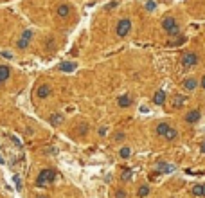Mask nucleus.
<instances>
[{"instance_id": "obj_1", "label": "nucleus", "mask_w": 205, "mask_h": 198, "mask_svg": "<svg viewBox=\"0 0 205 198\" xmlns=\"http://www.w3.org/2000/svg\"><path fill=\"white\" fill-rule=\"evenodd\" d=\"M56 180V171L54 169H41L40 177L36 178V186L38 187H45L47 184H51Z\"/></svg>"}, {"instance_id": "obj_2", "label": "nucleus", "mask_w": 205, "mask_h": 198, "mask_svg": "<svg viewBox=\"0 0 205 198\" xmlns=\"http://www.w3.org/2000/svg\"><path fill=\"white\" fill-rule=\"evenodd\" d=\"M115 31H117V36H119V38L128 36L130 31H132V20H130V18H123V20H119L117 27H115Z\"/></svg>"}, {"instance_id": "obj_3", "label": "nucleus", "mask_w": 205, "mask_h": 198, "mask_svg": "<svg viewBox=\"0 0 205 198\" xmlns=\"http://www.w3.org/2000/svg\"><path fill=\"white\" fill-rule=\"evenodd\" d=\"M182 65H184L185 69L198 65V54H195V52H185L184 56H182Z\"/></svg>"}, {"instance_id": "obj_4", "label": "nucleus", "mask_w": 205, "mask_h": 198, "mask_svg": "<svg viewBox=\"0 0 205 198\" xmlns=\"http://www.w3.org/2000/svg\"><path fill=\"white\" fill-rule=\"evenodd\" d=\"M32 38V31H23L22 32V36H20V40H18V49H25L27 45H29V40Z\"/></svg>"}, {"instance_id": "obj_5", "label": "nucleus", "mask_w": 205, "mask_h": 198, "mask_svg": "<svg viewBox=\"0 0 205 198\" xmlns=\"http://www.w3.org/2000/svg\"><path fill=\"white\" fill-rule=\"evenodd\" d=\"M200 117H202L200 110H191L189 114L185 115V121H187L189 124H195V123H198V121H200Z\"/></svg>"}, {"instance_id": "obj_6", "label": "nucleus", "mask_w": 205, "mask_h": 198, "mask_svg": "<svg viewBox=\"0 0 205 198\" xmlns=\"http://www.w3.org/2000/svg\"><path fill=\"white\" fill-rule=\"evenodd\" d=\"M52 92V88L49 86V85H41V86H38V90H36V95L40 97V99H45V97H49Z\"/></svg>"}, {"instance_id": "obj_7", "label": "nucleus", "mask_w": 205, "mask_h": 198, "mask_svg": "<svg viewBox=\"0 0 205 198\" xmlns=\"http://www.w3.org/2000/svg\"><path fill=\"white\" fill-rule=\"evenodd\" d=\"M174 25H176V20H174L173 16H165L164 20H162V27H164V31H171Z\"/></svg>"}, {"instance_id": "obj_8", "label": "nucleus", "mask_w": 205, "mask_h": 198, "mask_svg": "<svg viewBox=\"0 0 205 198\" xmlns=\"http://www.w3.org/2000/svg\"><path fill=\"white\" fill-rule=\"evenodd\" d=\"M196 86H198V81H196L195 78H189V79H185V81H184V88L187 90V92L196 90Z\"/></svg>"}, {"instance_id": "obj_9", "label": "nucleus", "mask_w": 205, "mask_h": 198, "mask_svg": "<svg viewBox=\"0 0 205 198\" xmlns=\"http://www.w3.org/2000/svg\"><path fill=\"white\" fill-rule=\"evenodd\" d=\"M153 103L155 104H164L165 103V92H164V90H157V92H155Z\"/></svg>"}, {"instance_id": "obj_10", "label": "nucleus", "mask_w": 205, "mask_h": 198, "mask_svg": "<svg viewBox=\"0 0 205 198\" xmlns=\"http://www.w3.org/2000/svg\"><path fill=\"white\" fill-rule=\"evenodd\" d=\"M157 171H160V173H171V171H174V166L165 164V162H158L157 164Z\"/></svg>"}, {"instance_id": "obj_11", "label": "nucleus", "mask_w": 205, "mask_h": 198, "mask_svg": "<svg viewBox=\"0 0 205 198\" xmlns=\"http://www.w3.org/2000/svg\"><path fill=\"white\" fill-rule=\"evenodd\" d=\"M69 13H70V6H69V4H61V6L58 7V16H60V18H67Z\"/></svg>"}, {"instance_id": "obj_12", "label": "nucleus", "mask_w": 205, "mask_h": 198, "mask_svg": "<svg viewBox=\"0 0 205 198\" xmlns=\"http://www.w3.org/2000/svg\"><path fill=\"white\" fill-rule=\"evenodd\" d=\"M76 63L74 61H63L61 65H60V70H63V72H72V70H76Z\"/></svg>"}, {"instance_id": "obj_13", "label": "nucleus", "mask_w": 205, "mask_h": 198, "mask_svg": "<svg viewBox=\"0 0 205 198\" xmlns=\"http://www.w3.org/2000/svg\"><path fill=\"white\" fill-rule=\"evenodd\" d=\"M117 103H119V106H121V108H126V106H130V104H132V95H128V94L121 95V97L117 99Z\"/></svg>"}, {"instance_id": "obj_14", "label": "nucleus", "mask_w": 205, "mask_h": 198, "mask_svg": "<svg viewBox=\"0 0 205 198\" xmlns=\"http://www.w3.org/2000/svg\"><path fill=\"white\" fill-rule=\"evenodd\" d=\"M185 103H187V97H185V95H174L173 97V106L174 108H182Z\"/></svg>"}, {"instance_id": "obj_15", "label": "nucleus", "mask_w": 205, "mask_h": 198, "mask_svg": "<svg viewBox=\"0 0 205 198\" xmlns=\"http://www.w3.org/2000/svg\"><path fill=\"white\" fill-rule=\"evenodd\" d=\"M11 76V69L7 65H0V79L2 81H6V79H9Z\"/></svg>"}, {"instance_id": "obj_16", "label": "nucleus", "mask_w": 205, "mask_h": 198, "mask_svg": "<svg viewBox=\"0 0 205 198\" xmlns=\"http://www.w3.org/2000/svg\"><path fill=\"white\" fill-rule=\"evenodd\" d=\"M63 121H65V117H63L61 114H52V115H51V124H52V126L63 124Z\"/></svg>"}, {"instance_id": "obj_17", "label": "nucleus", "mask_w": 205, "mask_h": 198, "mask_svg": "<svg viewBox=\"0 0 205 198\" xmlns=\"http://www.w3.org/2000/svg\"><path fill=\"white\" fill-rule=\"evenodd\" d=\"M169 128H171V126L167 124V123H160V124L155 128V132H157V135H162V137H164L165 133H167V130H169Z\"/></svg>"}, {"instance_id": "obj_18", "label": "nucleus", "mask_w": 205, "mask_h": 198, "mask_svg": "<svg viewBox=\"0 0 205 198\" xmlns=\"http://www.w3.org/2000/svg\"><path fill=\"white\" fill-rule=\"evenodd\" d=\"M191 191L195 196H205V186H195Z\"/></svg>"}, {"instance_id": "obj_19", "label": "nucleus", "mask_w": 205, "mask_h": 198, "mask_svg": "<svg viewBox=\"0 0 205 198\" xmlns=\"http://www.w3.org/2000/svg\"><path fill=\"white\" fill-rule=\"evenodd\" d=\"M176 135H178V132H176V130H174V128H169V130H167V133H165V139H167V141H174V139H176Z\"/></svg>"}, {"instance_id": "obj_20", "label": "nucleus", "mask_w": 205, "mask_h": 198, "mask_svg": "<svg viewBox=\"0 0 205 198\" xmlns=\"http://www.w3.org/2000/svg\"><path fill=\"white\" fill-rule=\"evenodd\" d=\"M119 155H121V158H128V157L132 155V150L128 146H124V148H121V151H119Z\"/></svg>"}, {"instance_id": "obj_21", "label": "nucleus", "mask_w": 205, "mask_h": 198, "mask_svg": "<svg viewBox=\"0 0 205 198\" xmlns=\"http://www.w3.org/2000/svg\"><path fill=\"white\" fill-rule=\"evenodd\" d=\"M137 195H139L140 198L148 196V195H149V187H148V186H142V187H139V191H137Z\"/></svg>"}, {"instance_id": "obj_22", "label": "nucleus", "mask_w": 205, "mask_h": 198, "mask_svg": "<svg viewBox=\"0 0 205 198\" xmlns=\"http://www.w3.org/2000/svg\"><path fill=\"white\" fill-rule=\"evenodd\" d=\"M167 34H169V36H180V27H178V25H174L171 31H167Z\"/></svg>"}, {"instance_id": "obj_23", "label": "nucleus", "mask_w": 205, "mask_h": 198, "mask_svg": "<svg viewBox=\"0 0 205 198\" xmlns=\"http://www.w3.org/2000/svg\"><path fill=\"white\" fill-rule=\"evenodd\" d=\"M126 196H128V195H126V191H124V189H117L113 198H126Z\"/></svg>"}, {"instance_id": "obj_24", "label": "nucleus", "mask_w": 205, "mask_h": 198, "mask_svg": "<svg viewBox=\"0 0 205 198\" xmlns=\"http://www.w3.org/2000/svg\"><path fill=\"white\" fill-rule=\"evenodd\" d=\"M121 178H123V180H130V178H132V171H130V169H124Z\"/></svg>"}, {"instance_id": "obj_25", "label": "nucleus", "mask_w": 205, "mask_h": 198, "mask_svg": "<svg viewBox=\"0 0 205 198\" xmlns=\"http://www.w3.org/2000/svg\"><path fill=\"white\" fill-rule=\"evenodd\" d=\"M77 132H79V133H83V135H85V133L88 132V124H81V126H77Z\"/></svg>"}, {"instance_id": "obj_26", "label": "nucleus", "mask_w": 205, "mask_h": 198, "mask_svg": "<svg viewBox=\"0 0 205 198\" xmlns=\"http://www.w3.org/2000/svg\"><path fill=\"white\" fill-rule=\"evenodd\" d=\"M155 7H157V4H155V2H151V0H149V2H146V9H148V11H153Z\"/></svg>"}, {"instance_id": "obj_27", "label": "nucleus", "mask_w": 205, "mask_h": 198, "mask_svg": "<svg viewBox=\"0 0 205 198\" xmlns=\"http://www.w3.org/2000/svg\"><path fill=\"white\" fill-rule=\"evenodd\" d=\"M184 42H185V38H184V36H180L178 40H174V42H171L169 45H173V47H174V45H180V43H184Z\"/></svg>"}, {"instance_id": "obj_28", "label": "nucleus", "mask_w": 205, "mask_h": 198, "mask_svg": "<svg viewBox=\"0 0 205 198\" xmlns=\"http://www.w3.org/2000/svg\"><path fill=\"white\" fill-rule=\"evenodd\" d=\"M115 7H117V2H110V4H106V6H104V9H106V11L115 9Z\"/></svg>"}, {"instance_id": "obj_29", "label": "nucleus", "mask_w": 205, "mask_h": 198, "mask_svg": "<svg viewBox=\"0 0 205 198\" xmlns=\"http://www.w3.org/2000/svg\"><path fill=\"white\" fill-rule=\"evenodd\" d=\"M2 56L7 58V60H13V52H9V51H2Z\"/></svg>"}, {"instance_id": "obj_30", "label": "nucleus", "mask_w": 205, "mask_h": 198, "mask_svg": "<svg viewBox=\"0 0 205 198\" xmlns=\"http://www.w3.org/2000/svg\"><path fill=\"white\" fill-rule=\"evenodd\" d=\"M106 133H108V128H106V126H102L101 130H99V135H101V137H104Z\"/></svg>"}, {"instance_id": "obj_31", "label": "nucleus", "mask_w": 205, "mask_h": 198, "mask_svg": "<svg viewBox=\"0 0 205 198\" xmlns=\"http://www.w3.org/2000/svg\"><path fill=\"white\" fill-rule=\"evenodd\" d=\"M124 139V133H115V141H123Z\"/></svg>"}, {"instance_id": "obj_32", "label": "nucleus", "mask_w": 205, "mask_h": 198, "mask_svg": "<svg viewBox=\"0 0 205 198\" xmlns=\"http://www.w3.org/2000/svg\"><path fill=\"white\" fill-rule=\"evenodd\" d=\"M202 86H203V88H205V76H203V78H202Z\"/></svg>"}, {"instance_id": "obj_33", "label": "nucleus", "mask_w": 205, "mask_h": 198, "mask_svg": "<svg viewBox=\"0 0 205 198\" xmlns=\"http://www.w3.org/2000/svg\"><path fill=\"white\" fill-rule=\"evenodd\" d=\"M0 164H6V160L2 158V155H0Z\"/></svg>"}, {"instance_id": "obj_34", "label": "nucleus", "mask_w": 205, "mask_h": 198, "mask_svg": "<svg viewBox=\"0 0 205 198\" xmlns=\"http://www.w3.org/2000/svg\"><path fill=\"white\" fill-rule=\"evenodd\" d=\"M202 151L205 153V141H203V144H202Z\"/></svg>"}, {"instance_id": "obj_35", "label": "nucleus", "mask_w": 205, "mask_h": 198, "mask_svg": "<svg viewBox=\"0 0 205 198\" xmlns=\"http://www.w3.org/2000/svg\"><path fill=\"white\" fill-rule=\"evenodd\" d=\"M2 83H4V81H2V79H0V85H2Z\"/></svg>"}]
</instances>
